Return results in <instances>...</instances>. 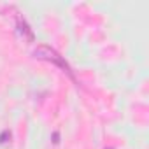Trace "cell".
Returning a JSON list of instances; mask_svg holds the SVG:
<instances>
[{
  "instance_id": "7a4b0ae2",
  "label": "cell",
  "mask_w": 149,
  "mask_h": 149,
  "mask_svg": "<svg viewBox=\"0 0 149 149\" xmlns=\"http://www.w3.org/2000/svg\"><path fill=\"white\" fill-rule=\"evenodd\" d=\"M11 140V132L9 130H4L2 133H0V144H7Z\"/></svg>"
},
{
  "instance_id": "6da1fadb",
  "label": "cell",
  "mask_w": 149,
  "mask_h": 149,
  "mask_svg": "<svg viewBox=\"0 0 149 149\" xmlns=\"http://www.w3.org/2000/svg\"><path fill=\"white\" fill-rule=\"evenodd\" d=\"M33 56H35L37 60H44V61L54 63V65H58L63 72H68V74H70V68H68V65L65 63V60H63L56 51H53V49L47 47V46H39L37 49H33Z\"/></svg>"
}]
</instances>
